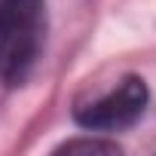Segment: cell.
Masks as SVG:
<instances>
[{"instance_id":"obj_1","label":"cell","mask_w":156,"mask_h":156,"mask_svg":"<svg viewBox=\"0 0 156 156\" xmlns=\"http://www.w3.org/2000/svg\"><path fill=\"white\" fill-rule=\"evenodd\" d=\"M46 34L43 0H6L0 12V76L19 86L31 73Z\"/></svg>"},{"instance_id":"obj_3","label":"cell","mask_w":156,"mask_h":156,"mask_svg":"<svg viewBox=\"0 0 156 156\" xmlns=\"http://www.w3.org/2000/svg\"><path fill=\"white\" fill-rule=\"evenodd\" d=\"M58 153H119V147L113 141H98V138H76V141H64L58 147Z\"/></svg>"},{"instance_id":"obj_4","label":"cell","mask_w":156,"mask_h":156,"mask_svg":"<svg viewBox=\"0 0 156 156\" xmlns=\"http://www.w3.org/2000/svg\"><path fill=\"white\" fill-rule=\"evenodd\" d=\"M3 3H6V0H0V12H3Z\"/></svg>"},{"instance_id":"obj_2","label":"cell","mask_w":156,"mask_h":156,"mask_svg":"<svg viewBox=\"0 0 156 156\" xmlns=\"http://www.w3.org/2000/svg\"><path fill=\"white\" fill-rule=\"evenodd\" d=\"M147 98L150 92L141 76H126L116 89L76 110V122L89 132H122L144 116Z\"/></svg>"}]
</instances>
